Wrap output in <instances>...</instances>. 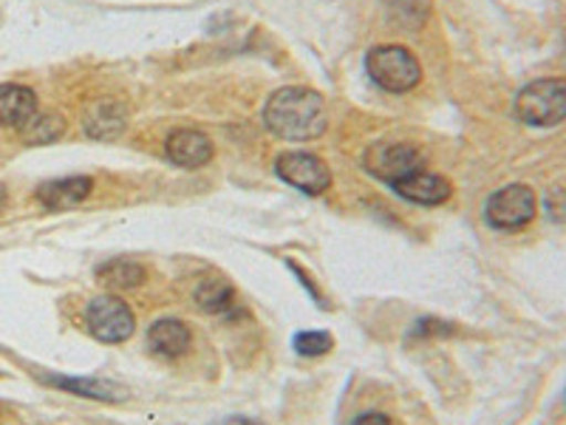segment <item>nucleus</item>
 <instances>
[{"label": "nucleus", "mask_w": 566, "mask_h": 425, "mask_svg": "<svg viewBox=\"0 0 566 425\" xmlns=\"http://www.w3.org/2000/svg\"><path fill=\"white\" fill-rule=\"evenodd\" d=\"M402 199L413 201V205H424V207H433V205H442V201L451 199L453 187L451 182L444 179V176L431 174V170H417V174L406 176V179H399L397 185H391Z\"/></svg>", "instance_id": "1a4fd4ad"}, {"label": "nucleus", "mask_w": 566, "mask_h": 425, "mask_svg": "<svg viewBox=\"0 0 566 425\" xmlns=\"http://www.w3.org/2000/svg\"><path fill=\"white\" fill-rule=\"evenodd\" d=\"M91 190H94V179L91 176H65V179L40 185L38 201L45 210H69V207H77L80 201L88 199Z\"/></svg>", "instance_id": "9b49d317"}, {"label": "nucleus", "mask_w": 566, "mask_h": 425, "mask_svg": "<svg viewBox=\"0 0 566 425\" xmlns=\"http://www.w3.org/2000/svg\"><path fill=\"white\" fill-rule=\"evenodd\" d=\"M352 425H391V419H388L386 414H374V412H368V414H360V417L354 419Z\"/></svg>", "instance_id": "412c9836"}, {"label": "nucleus", "mask_w": 566, "mask_h": 425, "mask_svg": "<svg viewBox=\"0 0 566 425\" xmlns=\"http://www.w3.org/2000/svg\"><path fill=\"white\" fill-rule=\"evenodd\" d=\"M38 114V94L29 85H0V128H23Z\"/></svg>", "instance_id": "f8f14e48"}, {"label": "nucleus", "mask_w": 566, "mask_h": 425, "mask_svg": "<svg viewBox=\"0 0 566 425\" xmlns=\"http://www.w3.org/2000/svg\"><path fill=\"white\" fill-rule=\"evenodd\" d=\"M264 125L286 142H312L326 134V100L306 85L277 89L264 105Z\"/></svg>", "instance_id": "f257e3e1"}, {"label": "nucleus", "mask_w": 566, "mask_h": 425, "mask_svg": "<svg viewBox=\"0 0 566 425\" xmlns=\"http://www.w3.org/2000/svg\"><path fill=\"white\" fill-rule=\"evenodd\" d=\"M85 323L99 343H125L136 329L134 312L123 298L116 296L94 298L85 312Z\"/></svg>", "instance_id": "423d86ee"}, {"label": "nucleus", "mask_w": 566, "mask_h": 425, "mask_svg": "<svg viewBox=\"0 0 566 425\" xmlns=\"http://www.w3.org/2000/svg\"><path fill=\"white\" fill-rule=\"evenodd\" d=\"M332 346H335V341H332L328 332H301L295 338V352L303 354V357H321Z\"/></svg>", "instance_id": "a211bd4d"}, {"label": "nucleus", "mask_w": 566, "mask_h": 425, "mask_svg": "<svg viewBox=\"0 0 566 425\" xmlns=\"http://www.w3.org/2000/svg\"><path fill=\"white\" fill-rule=\"evenodd\" d=\"M128 125V108L119 100H94L83 111V128L91 139H116Z\"/></svg>", "instance_id": "6e6552de"}, {"label": "nucleus", "mask_w": 566, "mask_h": 425, "mask_svg": "<svg viewBox=\"0 0 566 425\" xmlns=\"http://www.w3.org/2000/svg\"><path fill=\"white\" fill-rule=\"evenodd\" d=\"M275 170L286 185L297 187L301 194L321 196L332 185V170H328L326 162L315 154H306V151L281 154L275 162Z\"/></svg>", "instance_id": "0eeeda50"}, {"label": "nucleus", "mask_w": 566, "mask_h": 425, "mask_svg": "<svg viewBox=\"0 0 566 425\" xmlns=\"http://www.w3.org/2000/svg\"><path fill=\"white\" fill-rule=\"evenodd\" d=\"M190 326L176 318H161L148 329V346L154 349L159 357H181L190 349Z\"/></svg>", "instance_id": "ddd939ff"}, {"label": "nucleus", "mask_w": 566, "mask_h": 425, "mask_svg": "<svg viewBox=\"0 0 566 425\" xmlns=\"http://www.w3.org/2000/svg\"><path fill=\"white\" fill-rule=\"evenodd\" d=\"M196 303L205 312H210V315H227V312L239 307V298H235V290H232L230 281H224L219 276H210L196 287Z\"/></svg>", "instance_id": "4468645a"}, {"label": "nucleus", "mask_w": 566, "mask_h": 425, "mask_svg": "<svg viewBox=\"0 0 566 425\" xmlns=\"http://www.w3.org/2000/svg\"><path fill=\"white\" fill-rule=\"evenodd\" d=\"M168 156L179 168H201V165L212 159V142L201 131L179 128L168 136Z\"/></svg>", "instance_id": "9d476101"}, {"label": "nucleus", "mask_w": 566, "mask_h": 425, "mask_svg": "<svg viewBox=\"0 0 566 425\" xmlns=\"http://www.w3.org/2000/svg\"><path fill=\"white\" fill-rule=\"evenodd\" d=\"M538 199L530 185H507L495 190L484 205V219L495 230H522L535 219Z\"/></svg>", "instance_id": "39448f33"}, {"label": "nucleus", "mask_w": 566, "mask_h": 425, "mask_svg": "<svg viewBox=\"0 0 566 425\" xmlns=\"http://www.w3.org/2000/svg\"><path fill=\"white\" fill-rule=\"evenodd\" d=\"M424 14H428V0H399V23H406L411 18V23H422Z\"/></svg>", "instance_id": "6ab92c4d"}, {"label": "nucleus", "mask_w": 566, "mask_h": 425, "mask_svg": "<svg viewBox=\"0 0 566 425\" xmlns=\"http://www.w3.org/2000/svg\"><path fill=\"white\" fill-rule=\"evenodd\" d=\"M547 210L555 221H566V187H555V190H549Z\"/></svg>", "instance_id": "aec40b11"}, {"label": "nucleus", "mask_w": 566, "mask_h": 425, "mask_svg": "<svg viewBox=\"0 0 566 425\" xmlns=\"http://www.w3.org/2000/svg\"><path fill=\"white\" fill-rule=\"evenodd\" d=\"M368 77L391 94H406L422 80V65L402 45H377L366 58Z\"/></svg>", "instance_id": "7ed1b4c3"}, {"label": "nucleus", "mask_w": 566, "mask_h": 425, "mask_svg": "<svg viewBox=\"0 0 566 425\" xmlns=\"http://www.w3.org/2000/svg\"><path fill=\"white\" fill-rule=\"evenodd\" d=\"M65 131V120L60 114H34L23 128L20 136L29 142V145H49V142L57 139Z\"/></svg>", "instance_id": "f3484780"}, {"label": "nucleus", "mask_w": 566, "mask_h": 425, "mask_svg": "<svg viewBox=\"0 0 566 425\" xmlns=\"http://www.w3.org/2000/svg\"><path fill=\"white\" fill-rule=\"evenodd\" d=\"M564 49H566V38H564Z\"/></svg>", "instance_id": "b1692460"}, {"label": "nucleus", "mask_w": 566, "mask_h": 425, "mask_svg": "<svg viewBox=\"0 0 566 425\" xmlns=\"http://www.w3.org/2000/svg\"><path fill=\"white\" fill-rule=\"evenodd\" d=\"M221 425H264V423H258V419H247V417H230V419H224Z\"/></svg>", "instance_id": "4be33fe9"}, {"label": "nucleus", "mask_w": 566, "mask_h": 425, "mask_svg": "<svg viewBox=\"0 0 566 425\" xmlns=\"http://www.w3.org/2000/svg\"><path fill=\"white\" fill-rule=\"evenodd\" d=\"M99 283L111 287V290H134L145 281V267L128 261V258H114L108 265H103L97 270Z\"/></svg>", "instance_id": "2eb2a0df"}, {"label": "nucleus", "mask_w": 566, "mask_h": 425, "mask_svg": "<svg viewBox=\"0 0 566 425\" xmlns=\"http://www.w3.org/2000/svg\"><path fill=\"white\" fill-rule=\"evenodd\" d=\"M363 168L380 182L397 185L399 179L424 168V154L411 142H377L363 156Z\"/></svg>", "instance_id": "20e7f679"}, {"label": "nucleus", "mask_w": 566, "mask_h": 425, "mask_svg": "<svg viewBox=\"0 0 566 425\" xmlns=\"http://www.w3.org/2000/svg\"><path fill=\"white\" fill-rule=\"evenodd\" d=\"M7 201H9V196H7V187L0 185V210H3V207H7Z\"/></svg>", "instance_id": "5701e85b"}, {"label": "nucleus", "mask_w": 566, "mask_h": 425, "mask_svg": "<svg viewBox=\"0 0 566 425\" xmlns=\"http://www.w3.org/2000/svg\"><path fill=\"white\" fill-rule=\"evenodd\" d=\"M515 116L533 128H553L566 120V80L544 77L524 85L515 97Z\"/></svg>", "instance_id": "f03ea898"}, {"label": "nucleus", "mask_w": 566, "mask_h": 425, "mask_svg": "<svg viewBox=\"0 0 566 425\" xmlns=\"http://www.w3.org/2000/svg\"><path fill=\"white\" fill-rule=\"evenodd\" d=\"M49 383L65 392H74L80 397H94V400H123L125 388L116 386L111 381H97V377H85V381H71V377H49Z\"/></svg>", "instance_id": "dca6fc26"}]
</instances>
